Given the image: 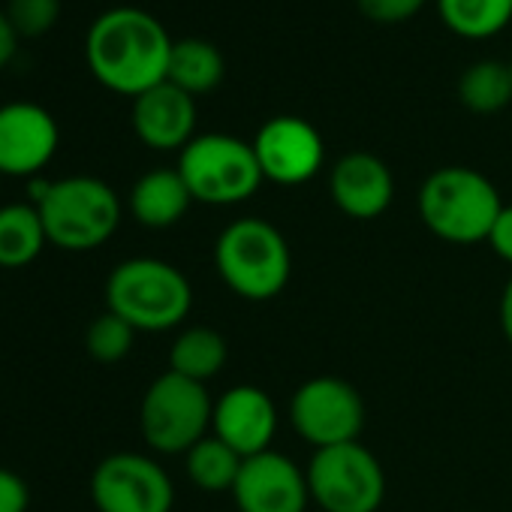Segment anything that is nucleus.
I'll return each mask as SVG.
<instances>
[{"label":"nucleus","mask_w":512,"mask_h":512,"mask_svg":"<svg viewBox=\"0 0 512 512\" xmlns=\"http://www.w3.org/2000/svg\"><path fill=\"white\" fill-rule=\"evenodd\" d=\"M172 40L166 28L139 7H115L94 19L85 37V58L100 85L139 97L166 82Z\"/></svg>","instance_id":"f257e3e1"},{"label":"nucleus","mask_w":512,"mask_h":512,"mask_svg":"<svg viewBox=\"0 0 512 512\" xmlns=\"http://www.w3.org/2000/svg\"><path fill=\"white\" fill-rule=\"evenodd\" d=\"M31 202L43 217L49 244L70 253H88L103 247L121 223L118 193L94 175L34 181Z\"/></svg>","instance_id":"f03ea898"},{"label":"nucleus","mask_w":512,"mask_h":512,"mask_svg":"<svg viewBox=\"0 0 512 512\" xmlns=\"http://www.w3.org/2000/svg\"><path fill=\"white\" fill-rule=\"evenodd\" d=\"M488 244L503 263L512 266V205L500 208V214H497V220H494V226L488 232Z\"/></svg>","instance_id":"cd10ccee"},{"label":"nucleus","mask_w":512,"mask_h":512,"mask_svg":"<svg viewBox=\"0 0 512 512\" xmlns=\"http://www.w3.org/2000/svg\"><path fill=\"white\" fill-rule=\"evenodd\" d=\"M91 500L100 512H172L169 473L148 455H106L91 476Z\"/></svg>","instance_id":"9d476101"},{"label":"nucleus","mask_w":512,"mask_h":512,"mask_svg":"<svg viewBox=\"0 0 512 512\" xmlns=\"http://www.w3.org/2000/svg\"><path fill=\"white\" fill-rule=\"evenodd\" d=\"M500 329H503V338L509 341V347H512V278L506 281V287H503V296H500Z\"/></svg>","instance_id":"c756f323"},{"label":"nucleus","mask_w":512,"mask_h":512,"mask_svg":"<svg viewBox=\"0 0 512 512\" xmlns=\"http://www.w3.org/2000/svg\"><path fill=\"white\" fill-rule=\"evenodd\" d=\"M133 341H136V329H133L127 320H121L118 314H112V311L100 314V317L88 326V332H85V347H88V353H91L97 362H103V365L121 362V359L133 350Z\"/></svg>","instance_id":"b1692460"},{"label":"nucleus","mask_w":512,"mask_h":512,"mask_svg":"<svg viewBox=\"0 0 512 512\" xmlns=\"http://www.w3.org/2000/svg\"><path fill=\"white\" fill-rule=\"evenodd\" d=\"M133 130L154 151H181L196 130V97L160 82L133 100Z\"/></svg>","instance_id":"dca6fc26"},{"label":"nucleus","mask_w":512,"mask_h":512,"mask_svg":"<svg viewBox=\"0 0 512 512\" xmlns=\"http://www.w3.org/2000/svg\"><path fill=\"white\" fill-rule=\"evenodd\" d=\"M193 196L181 178L178 169H151L145 172L133 190H130V214L136 217V223L148 226V229H169L175 226L187 208H190Z\"/></svg>","instance_id":"f3484780"},{"label":"nucleus","mask_w":512,"mask_h":512,"mask_svg":"<svg viewBox=\"0 0 512 512\" xmlns=\"http://www.w3.org/2000/svg\"><path fill=\"white\" fill-rule=\"evenodd\" d=\"M458 100L473 115H497L512 100V73L503 61H476L458 79Z\"/></svg>","instance_id":"4be33fe9"},{"label":"nucleus","mask_w":512,"mask_h":512,"mask_svg":"<svg viewBox=\"0 0 512 512\" xmlns=\"http://www.w3.org/2000/svg\"><path fill=\"white\" fill-rule=\"evenodd\" d=\"M226 338L211 329V326H190L184 329L172 347H169V371L205 383L211 377H217L226 365Z\"/></svg>","instance_id":"aec40b11"},{"label":"nucleus","mask_w":512,"mask_h":512,"mask_svg":"<svg viewBox=\"0 0 512 512\" xmlns=\"http://www.w3.org/2000/svg\"><path fill=\"white\" fill-rule=\"evenodd\" d=\"M46 244L49 235L34 202H13L0 208V269L31 266Z\"/></svg>","instance_id":"a211bd4d"},{"label":"nucleus","mask_w":512,"mask_h":512,"mask_svg":"<svg viewBox=\"0 0 512 512\" xmlns=\"http://www.w3.org/2000/svg\"><path fill=\"white\" fill-rule=\"evenodd\" d=\"M241 464L244 458L226 446L220 437H202L187 455H184V467H187V476L196 488L208 491V494H217V491H232L238 473H241Z\"/></svg>","instance_id":"5701e85b"},{"label":"nucleus","mask_w":512,"mask_h":512,"mask_svg":"<svg viewBox=\"0 0 512 512\" xmlns=\"http://www.w3.org/2000/svg\"><path fill=\"white\" fill-rule=\"evenodd\" d=\"M214 269L238 299L269 302L290 284L293 253L278 226L263 217H241L217 235Z\"/></svg>","instance_id":"7ed1b4c3"},{"label":"nucleus","mask_w":512,"mask_h":512,"mask_svg":"<svg viewBox=\"0 0 512 512\" xmlns=\"http://www.w3.org/2000/svg\"><path fill=\"white\" fill-rule=\"evenodd\" d=\"M106 305L136 332H169L193 308V290L181 269L154 256H136L112 269Z\"/></svg>","instance_id":"20e7f679"},{"label":"nucleus","mask_w":512,"mask_h":512,"mask_svg":"<svg viewBox=\"0 0 512 512\" xmlns=\"http://www.w3.org/2000/svg\"><path fill=\"white\" fill-rule=\"evenodd\" d=\"M223 73H226V64L214 43L199 40V37H184L172 43L166 82L187 91L190 97L211 94L223 82Z\"/></svg>","instance_id":"6ab92c4d"},{"label":"nucleus","mask_w":512,"mask_h":512,"mask_svg":"<svg viewBox=\"0 0 512 512\" xmlns=\"http://www.w3.org/2000/svg\"><path fill=\"white\" fill-rule=\"evenodd\" d=\"M229 494L238 512H305L311 500L308 473L275 449L244 458Z\"/></svg>","instance_id":"ddd939ff"},{"label":"nucleus","mask_w":512,"mask_h":512,"mask_svg":"<svg viewBox=\"0 0 512 512\" xmlns=\"http://www.w3.org/2000/svg\"><path fill=\"white\" fill-rule=\"evenodd\" d=\"M28 506H31L28 482L16 470L0 467V512H28Z\"/></svg>","instance_id":"bb28decb"},{"label":"nucleus","mask_w":512,"mask_h":512,"mask_svg":"<svg viewBox=\"0 0 512 512\" xmlns=\"http://www.w3.org/2000/svg\"><path fill=\"white\" fill-rule=\"evenodd\" d=\"M214 401L205 383L187 380L175 371L160 374L139 407V428L145 443L160 455H187L211 428Z\"/></svg>","instance_id":"0eeeda50"},{"label":"nucleus","mask_w":512,"mask_h":512,"mask_svg":"<svg viewBox=\"0 0 512 512\" xmlns=\"http://www.w3.org/2000/svg\"><path fill=\"white\" fill-rule=\"evenodd\" d=\"M16 46H19V34H16L13 22L7 19V13L0 10V70H4L13 61Z\"/></svg>","instance_id":"c85d7f7f"},{"label":"nucleus","mask_w":512,"mask_h":512,"mask_svg":"<svg viewBox=\"0 0 512 512\" xmlns=\"http://www.w3.org/2000/svg\"><path fill=\"white\" fill-rule=\"evenodd\" d=\"M437 10L461 40H488L512 22V0H437Z\"/></svg>","instance_id":"412c9836"},{"label":"nucleus","mask_w":512,"mask_h":512,"mask_svg":"<svg viewBox=\"0 0 512 512\" xmlns=\"http://www.w3.org/2000/svg\"><path fill=\"white\" fill-rule=\"evenodd\" d=\"M497 187L476 169L443 166L419 187V217L437 238L449 244H479L500 214Z\"/></svg>","instance_id":"39448f33"},{"label":"nucleus","mask_w":512,"mask_h":512,"mask_svg":"<svg viewBox=\"0 0 512 512\" xmlns=\"http://www.w3.org/2000/svg\"><path fill=\"white\" fill-rule=\"evenodd\" d=\"M356 7L377 25H401L425 7V0H356Z\"/></svg>","instance_id":"a878e982"},{"label":"nucleus","mask_w":512,"mask_h":512,"mask_svg":"<svg viewBox=\"0 0 512 512\" xmlns=\"http://www.w3.org/2000/svg\"><path fill=\"white\" fill-rule=\"evenodd\" d=\"M61 145L58 121L40 103L16 100L0 106V175L34 178Z\"/></svg>","instance_id":"f8f14e48"},{"label":"nucleus","mask_w":512,"mask_h":512,"mask_svg":"<svg viewBox=\"0 0 512 512\" xmlns=\"http://www.w3.org/2000/svg\"><path fill=\"white\" fill-rule=\"evenodd\" d=\"M4 13L19 37H40L55 28L61 16V0H7Z\"/></svg>","instance_id":"393cba45"},{"label":"nucleus","mask_w":512,"mask_h":512,"mask_svg":"<svg viewBox=\"0 0 512 512\" xmlns=\"http://www.w3.org/2000/svg\"><path fill=\"white\" fill-rule=\"evenodd\" d=\"M175 169L181 172L193 202L205 205H238L266 181L253 145L229 133L193 136L181 148Z\"/></svg>","instance_id":"423d86ee"},{"label":"nucleus","mask_w":512,"mask_h":512,"mask_svg":"<svg viewBox=\"0 0 512 512\" xmlns=\"http://www.w3.org/2000/svg\"><path fill=\"white\" fill-rule=\"evenodd\" d=\"M329 196L332 202L353 220H374L380 217L395 199V178L392 169L368 151L344 154L329 175Z\"/></svg>","instance_id":"2eb2a0df"},{"label":"nucleus","mask_w":512,"mask_h":512,"mask_svg":"<svg viewBox=\"0 0 512 512\" xmlns=\"http://www.w3.org/2000/svg\"><path fill=\"white\" fill-rule=\"evenodd\" d=\"M211 431L241 458L269 452L278 431L275 401L260 386H232L214 401Z\"/></svg>","instance_id":"4468645a"},{"label":"nucleus","mask_w":512,"mask_h":512,"mask_svg":"<svg viewBox=\"0 0 512 512\" xmlns=\"http://www.w3.org/2000/svg\"><path fill=\"white\" fill-rule=\"evenodd\" d=\"M509 73H512V61H509Z\"/></svg>","instance_id":"7c9ffc66"},{"label":"nucleus","mask_w":512,"mask_h":512,"mask_svg":"<svg viewBox=\"0 0 512 512\" xmlns=\"http://www.w3.org/2000/svg\"><path fill=\"white\" fill-rule=\"evenodd\" d=\"M250 145L256 163L263 169V178L281 187H296L311 181L326 160V145L320 130L296 115H278L266 121Z\"/></svg>","instance_id":"9b49d317"},{"label":"nucleus","mask_w":512,"mask_h":512,"mask_svg":"<svg viewBox=\"0 0 512 512\" xmlns=\"http://www.w3.org/2000/svg\"><path fill=\"white\" fill-rule=\"evenodd\" d=\"M293 428L314 449L359 440L365 428V401L341 377H311L290 398Z\"/></svg>","instance_id":"1a4fd4ad"},{"label":"nucleus","mask_w":512,"mask_h":512,"mask_svg":"<svg viewBox=\"0 0 512 512\" xmlns=\"http://www.w3.org/2000/svg\"><path fill=\"white\" fill-rule=\"evenodd\" d=\"M305 473L323 512H377L386 497L383 464L359 440L317 449Z\"/></svg>","instance_id":"6e6552de"}]
</instances>
